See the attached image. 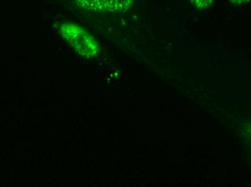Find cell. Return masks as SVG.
Listing matches in <instances>:
<instances>
[{"label": "cell", "instance_id": "7a4b0ae2", "mask_svg": "<svg viewBox=\"0 0 251 187\" xmlns=\"http://www.w3.org/2000/svg\"><path fill=\"white\" fill-rule=\"evenodd\" d=\"M189 1L196 8L203 10L210 7L214 0H189Z\"/></svg>", "mask_w": 251, "mask_h": 187}, {"label": "cell", "instance_id": "6da1fadb", "mask_svg": "<svg viewBox=\"0 0 251 187\" xmlns=\"http://www.w3.org/2000/svg\"><path fill=\"white\" fill-rule=\"evenodd\" d=\"M81 7L96 12H122L127 10L131 0H77Z\"/></svg>", "mask_w": 251, "mask_h": 187}, {"label": "cell", "instance_id": "3957f363", "mask_svg": "<svg viewBox=\"0 0 251 187\" xmlns=\"http://www.w3.org/2000/svg\"><path fill=\"white\" fill-rule=\"evenodd\" d=\"M232 1L235 3H243L245 1H247L248 0H232Z\"/></svg>", "mask_w": 251, "mask_h": 187}]
</instances>
